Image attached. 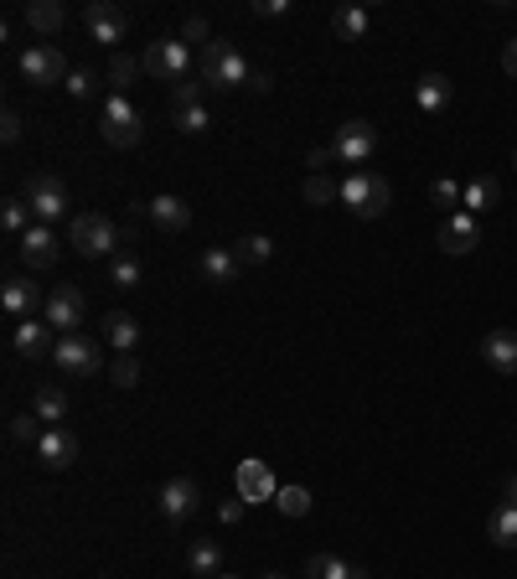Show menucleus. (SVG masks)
<instances>
[{
  "mask_svg": "<svg viewBox=\"0 0 517 579\" xmlns=\"http://www.w3.org/2000/svg\"><path fill=\"white\" fill-rule=\"evenodd\" d=\"M68 238H73V249H78L83 259H114V254H119L114 243H130L135 233H119L104 212H78V218L68 223Z\"/></svg>",
  "mask_w": 517,
  "mask_h": 579,
  "instance_id": "f257e3e1",
  "label": "nucleus"
},
{
  "mask_svg": "<svg viewBox=\"0 0 517 579\" xmlns=\"http://www.w3.org/2000/svg\"><path fill=\"white\" fill-rule=\"evenodd\" d=\"M342 202L357 212V218H383V212L393 207V187H388V176H378V171H352L347 181H342Z\"/></svg>",
  "mask_w": 517,
  "mask_h": 579,
  "instance_id": "f03ea898",
  "label": "nucleus"
},
{
  "mask_svg": "<svg viewBox=\"0 0 517 579\" xmlns=\"http://www.w3.org/2000/svg\"><path fill=\"white\" fill-rule=\"evenodd\" d=\"M197 73H202L207 88H238V83L254 78V68L243 63V52L228 47V42H207L202 57H197Z\"/></svg>",
  "mask_w": 517,
  "mask_h": 579,
  "instance_id": "7ed1b4c3",
  "label": "nucleus"
},
{
  "mask_svg": "<svg viewBox=\"0 0 517 579\" xmlns=\"http://www.w3.org/2000/svg\"><path fill=\"white\" fill-rule=\"evenodd\" d=\"M140 68L150 78H161V83H187L192 78V47L181 42V37H156V42L145 47Z\"/></svg>",
  "mask_w": 517,
  "mask_h": 579,
  "instance_id": "20e7f679",
  "label": "nucleus"
},
{
  "mask_svg": "<svg viewBox=\"0 0 517 579\" xmlns=\"http://www.w3.org/2000/svg\"><path fill=\"white\" fill-rule=\"evenodd\" d=\"M26 207H32V218L37 223H63L68 212H73V202H68V187H63V176H52V171H37L32 181H26ZM73 223V218H68Z\"/></svg>",
  "mask_w": 517,
  "mask_h": 579,
  "instance_id": "39448f33",
  "label": "nucleus"
},
{
  "mask_svg": "<svg viewBox=\"0 0 517 579\" xmlns=\"http://www.w3.org/2000/svg\"><path fill=\"white\" fill-rule=\"evenodd\" d=\"M99 135H104L114 150L140 145L145 125H140V109L130 104V94H109V99H104V125H99Z\"/></svg>",
  "mask_w": 517,
  "mask_h": 579,
  "instance_id": "423d86ee",
  "label": "nucleus"
},
{
  "mask_svg": "<svg viewBox=\"0 0 517 579\" xmlns=\"http://www.w3.org/2000/svg\"><path fill=\"white\" fill-rule=\"evenodd\" d=\"M16 68H21V78L32 83V88H52V83H68V57L57 52V47H47V42H32L21 57H16Z\"/></svg>",
  "mask_w": 517,
  "mask_h": 579,
  "instance_id": "0eeeda50",
  "label": "nucleus"
},
{
  "mask_svg": "<svg viewBox=\"0 0 517 579\" xmlns=\"http://www.w3.org/2000/svg\"><path fill=\"white\" fill-rule=\"evenodd\" d=\"M83 32L94 37L99 47L119 52V42H125V32H130V16L119 11L114 0H88V6H83Z\"/></svg>",
  "mask_w": 517,
  "mask_h": 579,
  "instance_id": "6e6552de",
  "label": "nucleus"
},
{
  "mask_svg": "<svg viewBox=\"0 0 517 579\" xmlns=\"http://www.w3.org/2000/svg\"><path fill=\"white\" fill-rule=\"evenodd\" d=\"M52 362H57L63 373H73V378H88V373H99L104 352H99V342H94V337H83V331H68V337H57Z\"/></svg>",
  "mask_w": 517,
  "mask_h": 579,
  "instance_id": "1a4fd4ad",
  "label": "nucleus"
},
{
  "mask_svg": "<svg viewBox=\"0 0 517 579\" xmlns=\"http://www.w3.org/2000/svg\"><path fill=\"white\" fill-rule=\"evenodd\" d=\"M331 150H337V161L362 171L373 161V150H378V125H368V119H347V125L337 130V140H331Z\"/></svg>",
  "mask_w": 517,
  "mask_h": 579,
  "instance_id": "9d476101",
  "label": "nucleus"
},
{
  "mask_svg": "<svg viewBox=\"0 0 517 579\" xmlns=\"http://www.w3.org/2000/svg\"><path fill=\"white\" fill-rule=\"evenodd\" d=\"M156 507H161V517H166L171 528H181V523H187V517L202 507V486H197L192 476H171L161 492H156Z\"/></svg>",
  "mask_w": 517,
  "mask_h": 579,
  "instance_id": "9b49d317",
  "label": "nucleus"
},
{
  "mask_svg": "<svg viewBox=\"0 0 517 579\" xmlns=\"http://www.w3.org/2000/svg\"><path fill=\"white\" fill-rule=\"evenodd\" d=\"M47 316V326L57 331V337H68V331H78L83 326V316H88V306H83V290L78 285H57V290H47V306H42Z\"/></svg>",
  "mask_w": 517,
  "mask_h": 579,
  "instance_id": "f8f14e48",
  "label": "nucleus"
},
{
  "mask_svg": "<svg viewBox=\"0 0 517 579\" xmlns=\"http://www.w3.org/2000/svg\"><path fill=\"white\" fill-rule=\"evenodd\" d=\"M233 481H238V497L243 502H275L280 497V481H275V471H269V461H259V455L238 461Z\"/></svg>",
  "mask_w": 517,
  "mask_h": 579,
  "instance_id": "ddd939ff",
  "label": "nucleus"
},
{
  "mask_svg": "<svg viewBox=\"0 0 517 579\" xmlns=\"http://www.w3.org/2000/svg\"><path fill=\"white\" fill-rule=\"evenodd\" d=\"M476 243H481V218H476V212H450V218L440 223V249L445 254H455V259H461V254H471L476 249Z\"/></svg>",
  "mask_w": 517,
  "mask_h": 579,
  "instance_id": "4468645a",
  "label": "nucleus"
},
{
  "mask_svg": "<svg viewBox=\"0 0 517 579\" xmlns=\"http://www.w3.org/2000/svg\"><path fill=\"white\" fill-rule=\"evenodd\" d=\"M57 342H52V326L47 321H16V331H11V352L16 357H26V362H37V357H47Z\"/></svg>",
  "mask_w": 517,
  "mask_h": 579,
  "instance_id": "2eb2a0df",
  "label": "nucleus"
},
{
  "mask_svg": "<svg viewBox=\"0 0 517 579\" xmlns=\"http://www.w3.org/2000/svg\"><path fill=\"white\" fill-rule=\"evenodd\" d=\"M0 306H6L11 316H21V321H32L37 306H47V300H42V290L26 280V274H11V280L0 285Z\"/></svg>",
  "mask_w": 517,
  "mask_h": 579,
  "instance_id": "dca6fc26",
  "label": "nucleus"
},
{
  "mask_svg": "<svg viewBox=\"0 0 517 579\" xmlns=\"http://www.w3.org/2000/svg\"><path fill=\"white\" fill-rule=\"evenodd\" d=\"M145 218L156 223L161 233H187L192 228V207L181 197H171V192H161L156 202H145Z\"/></svg>",
  "mask_w": 517,
  "mask_h": 579,
  "instance_id": "f3484780",
  "label": "nucleus"
},
{
  "mask_svg": "<svg viewBox=\"0 0 517 579\" xmlns=\"http://www.w3.org/2000/svg\"><path fill=\"white\" fill-rule=\"evenodd\" d=\"M37 461L47 466V471H68L73 461H78V440L57 424V430H47L42 440H37Z\"/></svg>",
  "mask_w": 517,
  "mask_h": 579,
  "instance_id": "a211bd4d",
  "label": "nucleus"
},
{
  "mask_svg": "<svg viewBox=\"0 0 517 579\" xmlns=\"http://www.w3.org/2000/svg\"><path fill=\"white\" fill-rule=\"evenodd\" d=\"M21 259H26V269L57 264V233H52L47 223H32V228L21 233Z\"/></svg>",
  "mask_w": 517,
  "mask_h": 579,
  "instance_id": "6ab92c4d",
  "label": "nucleus"
},
{
  "mask_svg": "<svg viewBox=\"0 0 517 579\" xmlns=\"http://www.w3.org/2000/svg\"><path fill=\"white\" fill-rule=\"evenodd\" d=\"M481 357L492 362L502 378H517V331H486V337H481Z\"/></svg>",
  "mask_w": 517,
  "mask_h": 579,
  "instance_id": "aec40b11",
  "label": "nucleus"
},
{
  "mask_svg": "<svg viewBox=\"0 0 517 579\" xmlns=\"http://www.w3.org/2000/svg\"><path fill=\"white\" fill-rule=\"evenodd\" d=\"M238 269H243V259L233 249H202V259H197V274L207 285H218V290L238 280Z\"/></svg>",
  "mask_w": 517,
  "mask_h": 579,
  "instance_id": "412c9836",
  "label": "nucleus"
},
{
  "mask_svg": "<svg viewBox=\"0 0 517 579\" xmlns=\"http://www.w3.org/2000/svg\"><path fill=\"white\" fill-rule=\"evenodd\" d=\"M450 94H455V88H450L445 73H424V78L414 83V104H419L424 114H440V109L450 104Z\"/></svg>",
  "mask_w": 517,
  "mask_h": 579,
  "instance_id": "4be33fe9",
  "label": "nucleus"
},
{
  "mask_svg": "<svg viewBox=\"0 0 517 579\" xmlns=\"http://www.w3.org/2000/svg\"><path fill=\"white\" fill-rule=\"evenodd\" d=\"M26 16V26H32V32H42V37H57L68 26V11L57 6V0H32V6L21 11Z\"/></svg>",
  "mask_w": 517,
  "mask_h": 579,
  "instance_id": "5701e85b",
  "label": "nucleus"
},
{
  "mask_svg": "<svg viewBox=\"0 0 517 579\" xmlns=\"http://www.w3.org/2000/svg\"><path fill=\"white\" fill-rule=\"evenodd\" d=\"M187 569H192L197 579H218V574H223V548L212 543V538H197V543L187 548Z\"/></svg>",
  "mask_w": 517,
  "mask_h": 579,
  "instance_id": "b1692460",
  "label": "nucleus"
},
{
  "mask_svg": "<svg viewBox=\"0 0 517 579\" xmlns=\"http://www.w3.org/2000/svg\"><path fill=\"white\" fill-rule=\"evenodd\" d=\"M306 579H368V569H357L337 554H311L306 559Z\"/></svg>",
  "mask_w": 517,
  "mask_h": 579,
  "instance_id": "393cba45",
  "label": "nucleus"
},
{
  "mask_svg": "<svg viewBox=\"0 0 517 579\" xmlns=\"http://www.w3.org/2000/svg\"><path fill=\"white\" fill-rule=\"evenodd\" d=\"M104 342H109L114 352H130V347L140 342V321L125 316V311H109V316H104Z\"/></svg>",
  "mask_w": 517,
  "mask_h": 579,
  "instance_id": "a878e982",
  "label": "nucleus"
},
{
  "mask_svg": "<svg viewBox=\"0 0 517 579\" xmlns=\"http://www.w3.org/2000/svg\"><path fill=\"white\" fill-rule=\"evenodd\" d=\"M32 414L47 424V430H57V424L68 419V393H63V388H52V383H47V388H37V399H32Z\"/></svg>",
  "mask_w": 517,
  "mask_h": 579,
  "instance_id": "bb28decb",
  "label": "nucleus"
},
{
  "mask_svg": "<svg viewBox=\"0 0 517 579\" xmlns=\"http://www.w3.org/2000/svg\"><path fill=\"white\" fill-rule=\"evenodd\" d=\"M502 197V187H497V181L492 176H476V181H466V192H461V207L466 212H476V218H481V207H492Z\"/></svg>",
  "mask_w": 517,
  "mask_h": 579,
  "instance_id": "cd10ccee",
  "label": "nucleus"
},
{
  "mask_svg": "<svg viewBox=\"0 0 517 579\" xmlns=\"http://www.w3.org/2000/svg\"><path fill=\"white\" fill-rule=\"evenodd\" d=\"M331 26H337V37H342V42H362V37H368V26H373V16L362 11V6H342Z\"/></svg>",
  "mask_w": 517,
  "mask_h": 579,
  "instance_id": "c85d7f7f",
  "label": "nucleus"
},
{
  "mask_svg": "<svg viewBox=\"0 0 517 579\" xmlns=\"http://www.w3.org/2000/svg\"><path fill=\"white\" fill-rule=\"evenodd\" d=\"M140 274H145V269H140L135 254H114V259H109V285H114V290H135Z\"/></svg>",
  "mask_w": 517,
  "mask_h": 579,
  "instance_id": "c756f323",
  "label": "nucleus"
},
{
  "mask_svg": "<svg viewBox=\"0 0 517 579\" xmlns=\"http://www.w3.org/2000/svg\"><path fill=\"white\" fill-rule=\"evenodd\" d=\"M0 223H6V233H26V228H32L37 218H32V207H26V197H6V202H0Z\"/></svg>",
  "mask_w": 517,
  "mask_h": 579,
  "instance_id": "7c9ffc66",
  "label": "nucleus"
},
{
  "mask_svg": "<svg viewBox=\"0 0 517 579\" xmlns=\"http://www.w3.org/2000/svg\"><path fill=\"white\" fill-rule=\"evenodd\" d=\"M492 543H497V548H517V507L502 502V507L492 512Z\"/></svg>",
  "mask_w": 517,
  "mask_h": 579,
  "instance_id": "2f4dec72",
  "label": "nucleus"
},
{
  "mask_svg": "<svg viewBox=\"0 0 517 579\" xmlns=\"http://www.w3.org/2000/svg\"><path fill=\"white\" fill-rule=\"evenodd\" d=\"M300 192H306L311 207H326V202H337V197H342V181H331V176L321 171V176H306V187H300Z\"/></svg>",
  "mask_w": 517,
  "mask_h": 579,
  "instance_id": "473e14b6",
  "label": "nucleus"
},
{
  "mask_svg": "<svg viewBox=\"0 0 517 579\" xmlns=\"http://www.w3.org/2000/svg\"><path fill=\"white\" fill-rule=\"evenodd\" d=\"M135 73H140L135 57H125V52L109 57V83H114V94H130V88H135Z\"/></svg>",
  "mask_w": 517,
  "mask_h": 579,
  "instance_id": "72a5a7b5",
  "label": "nucleus"
},
{
  "mask_svg": "<svg viewBox=\"0 0 517 579\" xmlns=\"http://www.w3.org/2000/svg\"><path fill=\"white\" fill-rule=\"evenodd\" d=\"M243 264H269V254H275V243H269L264 233H249V238H238V249H233Z\"/></svg>",
  "mask_w": 517,
  "mask_h": 579,
  "instance_id": "f704fd0d",
  "label": "nucleus"
},
{
  "mask_svg": "<svg viewBox=\"0 0 517 579\" xmlns=\"http://www.w3.org/2000/svg\"><path fill=\"white\" fill-rule=\"evenodd\" d=\"M275 507H280L285 517H306V512H311V492H306V486H280Z\"/></svg>",
  "mask_w": 517,
  "mask_h": 579,
  "instance_id": "c9c22d12",
  "label": "nucleus"
},
{
  "mask_svg": "<svg viewBox=\"0 0 517 579\" xmlns=\"http://www.w3.org/2000/svg\"><path fill=\"white\" fill-rule=\"evenodd\" d=\"M171 119H176V130H181V135H202V130L212 125L207 104H197V109H171Z\"/></svg>",
  "mask_w": 517,
  "mask_h": 579,
  "instance_id": "e433bc0d",
  "label": "nucleus"
},
{
  "mask_svg": "<svg viewBox=\"0 0 517 579\" xmlns=\"http://www.w3.org/2000/svg\"><path fill=\"white\" fill-rule=\"evenodd\" d=\"M47 430H42V419L37 414H11V440L16 445H37Z\"/></svg>",
  "mask_w": 517,
  "mask_h": 579,
  "instance_id": "4c0bfd02",
  "label": "nucleus"
},
{
  "mask_svg": "<svg viewBox=\"0 0 517 579\" xmlns=\"http://www.w3.org/2000/svg\"><path fill=\"white\" fill-rule=\"evenodd\" d=\"M202 94H207V83H202V78H197V83H192V78H187V83H176V88H171V109H197Z\"/></svg>",
  "mask_w": 517,
  "mask_h": 579,
  "instance_id": "58836bf2",
  "label": "nucleus"
},
{
  "mask_svg": "<svg viewBox=\"0 0 517 579\" xmlns=\"http://www.w3.org/2000/svg\"><path fill=\"white\" fill-rule=\"evenodd\" d=\"M109 378H114L119 388H135V383H140V362H135L130 352H119V357H114V373H109Z\"/></svg>",
  "mask_w": 517,
  "mask_h": 579,
  "instance_id": "ea45409f",
  "label": "nucleus"
},
{
  "mask_svg": "<svg viewBox=\"0 0 517 579\" xmlns=\"http://www.w3.org/2000/svg\"><path fill=\"white\" fill-rule=\"evenodd\" d=\"M181 42H187V47H197V42H207V21L202 16H187V21H181V32H176Z\"/></svg>",
  "mask_w": 517,
  "mask_h": 579,
  "instance_id": "a19ab883",
  "label": "nucleus"
},
{
  "mask_svg": "<svg viewBox=\"0 0 517 579\" xmlns=\"http://www.w3.org/2000/svg\"><path fill=\"white\" fill-rule=\"evenodd\" d=\"M63 88H68V94H73V99H88V94H94V73H83V68H73Z\"/></svg>",
  "mask_w": 517,
  "mask_h": 579,
  "instance_id": "79ce46f5",
  "label": "nucleus"
},
{
  "mask_svg": "<svg viewBox=\"0 0 517 579\" xmlns=\"http://www.w3.org/2000/svg\"><path fill=\"white\" fill-rule=\"evenodd\" d=\"M461 192H466V187H455V181H445V176L430 187V197H435L440 207H455V202H461Z\"/></svg>",
  "mask_w": 517,
  "mask_h": 579,
  "instance_id": "37998d69",
  "label": "nucleus"
},
{
  "mask_svg": "<svg viewBox=\"0 0 517 579\" xmlns=\"http://www.w3.org/2000/svg\"><path fill=\"white\" fill-rule=\"evenodd\" d=\"M0 140H6V145H16V140H21V114H16V109L0 114Z\"/></svg>",
  "mask_w": 517,
  "mask_h": 579,
  "instance_id": "c03bdc74",
  "label": "nucleus"
},
{
  "mask_svg": "<svg viewBox=\"0 0 517 579\" xmlns=\"http://www.w3.org/2000/svg\"><path fill=\"white\" fill-rule=\"evenodd\" d=\"M331 161H337V150H331V145H316V150H311V156H306V166H311V176H321V171H326Z\"/></svg>",
  "mask_w": 517,
  "mask_h": 579,
  "instance_id": "a18cd8bd",
  "label": "nucleus"
},
{
  "mask_svg": "<svg viewBox=\"0 0 517 579\" xmlns=\"http://www.w3.org/2000/svg\"><path fill=\"white\" fill-rule=\"evenodd\" d=\"M502 73H507V78H517V37L502 47Z\"/></svg>",
  "mask_w": 517,
  "mask_h": 579,
  "instance_id": "49530a36",
  "label": "nucleus"
},
{
  "mask_svg": "<svg viewBox=\"0 0 517 579\" xmlns=\"http://www.w3.org/2000/svg\"><path fill=\"white\" fill-rule=\"evenodd\" d=\"M249 88H254V94H269V88H275V73H264V68H254Z\"/></svg>",
  "mask_w": 517,
  "mask_h": 579,
  "instance_id": "de8ad7c7",
  "label": "nucleus"
},
{
  "mask_svg": "<svg viewBox=\"0 0 517 579\" xmlns=\"http://www.w3.org/2000/svg\"><path fill=\"white\" fill-rule=\"evenodd\" d=\"M254 11H259V16H285V11H290V0H259Z\"/></svg>",
  "mask_w": 517,
  "mask_h": 579,
  "instance_id": "09e8293b",
  "label": "nucleus"
},
{
  "mask_svg": "<svg viewBox=\"0 0 517 579\" xmlns=\"http://www.w3.org/2000/svg\"><path fill=\"white\" fill-rule=\"evenodd\" d=\"M243 507H249V502H243V497H233V502H223V512H218V517H223V523H238V517H243Z\"/></svg>",
  "mask_w": 517,
  "mask_h": 579,
  "instance_id": "8fccbe9b",
  "label": "nucleus"
},
{
  "mask_svg": "<svg viewBox=\"0 0 517 579\" xmlns=\"http://www.w3.org/2000/svg\"><path fill=\"white\" fill-rule=\"evenodd\" d=\"M502 502H507V507H517V476H507V486H502Z\"/></svg>",
  "mask_w": 517,
  "mask_h": 579,
  "instance_id": "3c124183",
  "label": "nucleus"
},
{
  "mask_svg": "<svg viewBox=\"0 0 517 579\" xmlns=\"http://www.w3.org/2000/svg\"><path fill=\"white\" fill-rule=\"evenodd\" d=\"M264 579H285V574H264Z\"/></svg>",
  "mask_w": 517,
  "mask_h": 579,
  "instance_id": "603ef678",
  "label": "nucleus"
},
{
  "mask_svg": "<svg viewBox=\"0 0 517 579\" xmlns=\"http://www.w3.org/2000/svg\"><path fill=\"white\" fill-rule=\"evenodd\" d=\"M218 579H238V574H218Z\"/></svg>",
  "mask_w": 517,
  "mask_h": 579,
  "instance_id": "864d4df0",
  "label": "nucleus"
},
{
  "mask_svg": "<svg viewBox=\"0 0 517 579\" xmlns=\"http://www.w3.org/2000/svg\"><path fill=\"white\" fill-rule=\"evenodd\" d=\"M512 166H517V150H512Z\"/></svg>",
  "mask_w": 517,
  "mask_h": 579,
  "instance_id": "5fc2aeb1",
  "label": "nucleus"
}]
</instances>
